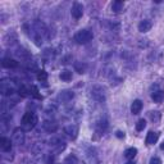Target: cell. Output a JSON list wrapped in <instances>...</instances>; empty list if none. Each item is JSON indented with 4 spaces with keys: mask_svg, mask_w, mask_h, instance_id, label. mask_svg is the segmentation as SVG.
<instances>
[{
    "mask_svg": "<svg viewBox=\"0 0 164 164\" xmlns=\"http://www.w3.org/2000/svg\"><path fill=\"white\" fill-rule=\"evenodd\" d=\"M31 37L33 38L35 44L37 46H41V44L44 43V40L48 35V28L45 23H43L41 21H35L31 26Z\"/></svg>",
    "mask_w": 164,
    "mask_h": 164,
    "instance_id": "1",
    "label": "cell"
},
{
    "mask_svg": "<svg viewBox=\"0 0 164 164\" xmlns=\"http://www.w3.org/2000/svg\"><path fill=\"white\" fill-rule=\"evenodd\" d=\"M17 90L16 82L10 79V78H3L0 81V92H2L4 96H8V95L14 94Z\"/></svg>",
    "mask_w": 164,
    "mask_h": 164,
    "instance_id": "2",
    "label": "cell"
},
{
    "mask_svg": "<svg viewBox=\"0 0 164 164\" xmlns=\"http://www.w3.org/2000/svg\"><path fill=\"white\" fill-rule=\"evenodd\" d=\"M22 127L24 131H30L32 130L36 123H37V115L33 113V112H26L22 117Z\"/></svg>",
    "mask_w": 164,
    "mask_h": 164,
    "instance_id": "3",
    "label": "cell"
},
{
    "mask_svg": "<svg viewBox=\"0 0 164 164\" xmlns=\"http://www.w3.org/2000/svg\"><path fill=\"white\" fill-rule=\"evenodd\" d=\"M92 38H94V33L90 30H79L74 35V41L77 44H79V45L89 44Z\"/></svg>",
    "mask_w": 164,
    "mask_h": 164,
    "instance_id": "4",
    "label": "cell"
},
{
    "mask_svg": "<svg viewBox=\"0 0 164 164\" xmlns=\"http://www.w3.org/2000/svg\"><path fill=\"white\" fill-rule=\"evenodd\" d=\"M24 130L23 128H21V127H18V128H16L14 131H13V133H12V141H13V144L14 145H18V146H21V145H23L24 144Z\"/></svg>",
    "mask_w": 164,
    "mask_h": 164,
    "instance_id": "5",
    "label": "cell"
},
{
    "mask_svg": "<svg viewBox=\"0 0 164 164\" xmlns=\"http://www.w3.org/2000/svg\"><path fill=\"white\" fill-rule=\"evenodd\" d=\"M91 96L99 103H104L105 101V89L101 86H94L91 89Z\"/></svg>",
    "mask_w": 164,
    "mask_h": 164,
    "instance_id": "6",
    "label": "cell"
},
{
    "mask_svg": "<svg viewBox=\"0 0 164 164\" xmlns=\"http://www.w3.org/2000/svg\"><path fill=\"white\" fill-rule=\"evenodd\" d=\"M73 98H74V92L71 91V90H63L58 95V100L62 101V103H68V101H71Z\"/></svg>",
    "mask_w": 164,
    "mask_h": 164,
    "instance_id": "7",
    "label": "cell"
},
{
    "mask_svg": "<svg viewBox=\"0 0 164 164\" xmlns=\"http://www.w3.org/2000/svg\"><path fill=\"white\" fill-rule=\"evenodd\" d=\"M12 146H13V141H10V139L5 137V136L0 137V149H2L4 153L12 151Z\"/></svg>",
    "mask_w": 164,
    "mask_h": 164,
    "instance_id": "8",
    "label": "cell"
},
{
    "mask_svg": "<svg viewBox=\"0 0 164 164\" xmlns=\"http://www.w3.org/2000/svg\"><path fill=\"white\" fill-rule=\"evenodd\" d=\"M64 133L68 136L69 139L74 140L77 137V135H78V126L77 125H69V126H67L64 128Z\"/></svg>",
    "mask_w": 164,
    "mask_h": 164,
    "instance_id": "9",
    "label": "cell"
},
{
    "mask_svg": "<svg viewBox=\"0 0 164 164\" xmlns=\"http://www.w3.org/2000/svg\"><path fill=\"white\" fill-rule=\"evenodd\" d=\"M43 128L48 133H54L58 130V123H55L54 120H44L43 122Z\"/></svg>",
    "mask_w": 164,
    "mask_h": 164,
    "instance_id": "10",
    "label": "cell"
},
{
    "mask_svg": "<svg viewBox=\"0 0 164 164\" xmlns=\"http://www.w3.org/2000/svg\"><path fill=\"white\" fill-rule=\"evenodd\" d=\"M71 13H72V17L74 19H79L82 17V14H84V7H82V4H79V3H74Z\"/></svg>",
    "mask_w": 164,
    "mask_h": 164,
    "instance_id": "11",
    "label": "cell"
},
{
    "mask_svg": "<svg viewBox=\"0 0 164 164\" xmlns=\"http://www.w3.org/2000/svg\"><path fill=\"white\" fill-rule=\"evenodd\" d=\"M151 27H153L151 21H149V19H144V21H141V22L139 23V31H140V32H142V33H145V32H147V31L151 30Z\"/></svg>",
    "mask_w": 164,
    "mask_h": 164,
    "instance_id": "12",
    "label": "cell"
},
{
    "mask_svg": "<svg viewBox=\"0 0 164 164\" xmlns=\"http://www.w3.org/2000/svg\"><path fill=\"white\" fill-rule=\"evenodd\" d=\"M2 65L4 67V68H17L18 67V62L16 60V59H12V58H4L3 60H2Z\"/></svg>",
    "mask_w": 164,
    "mask_h": 164,
    "instance_id": "13",
    "label": "cell"
},
{
    "mask_svg": "<svg viewBox=\"0 0 164 164\" xmlns=\"http://www.w3.org/2000/svg\"><path fill=\"white\" fill-rule=\"evenodd\" d=\"M158 139H159V133L154 132V131H150L147 133V136H146V144L147 145H153V144H155L158 141Z\"/></svg>",
    "mask_w": 164,
    "mask_h": 164,
    "instance_id": "14",
    "label": "cell"
},
{
    "mask_svg": "<svg viewBox=\"0 0 164 164\" xmlns=\"http://www.w3.org/2000/svg\"><path fill=\"white\" fill-rule=\"evenodd\" d=\"M141 109H142V101L141 100H135L133 103H132V105H131V112H132V114H139L140 112H141Z\"/></svg>",
    "mask_w": 164,
    "mask_h": 164,
    "instance_id": "15",
    "label": "cell"
},
{
    "mask_svg": "<svg viewBox=\"0 0 164 164\" xmlns=\"http://www.w3.org/2000/svg\"><path fill=\"white\" fill-rule=\"evenodd\" d=\"M151 99L154 100V103H161L164 100V91L161 90H156L151 94Z\"/></svg>",
    "mask_w": 164,
    "mask_h": 164,
    "instance_id": "16",
    "label": "cell"
},
{
    "mask_svg": "<svg viewBox=\"0 0 164 164\" xmlns=\"http://www.w3.org/2000/svg\"><path fill=\"white\" fill-rule=\"evenodd\" d=\"M106 128H108V122H106L105 119H100V120L96 123V131H98V132L103 133V132L106 131Z\"/></svg>",
    "mask_w": 164,
    "mask_h": 164,
    "instance_id": "17",
    "label": "cell"
},
{
    "mask_svg": "<svg viewBox=\"0 0 164 164\" xmlns=\"http://www.w3.org/2000/svg\"><path fill=\"white\" fill-rule=\"evenodd\" d=\"M123 7H125V3L120 2V0H115V2H113L112 4V10L115 12V13H119L123 10Z\"/></svg>",
    "mask_w": 164,
    "mask_h": 164,
    "instance_id": "18",
    "label": "cell"
},
{
    "mask_svg": "<svg viewBox=\"0 0 164 164\" xmlns=\"http://www.w3.org/2000/svg\"><path fill=\"white\" fill-rule=\"evenodd\" d=\"M136 154H137V149H136V147H130V149H127L125 151V158L131 160V159H133L136 156Z\"/></svg>",
    "mask_w": 164,
    "mask_h": 164,
    "instance_id": "19",
    "label": "cell"
},
{
    "mask_svg": "<svg viewBox=\"0 0 164 164\" xmlns=\"http://www.w3.org/2000/svg\"><path fill=\"white\" fill-rule=\"evenodd\" d=\"M59 77H60L62 81H71V79H72V71H69V69H64V71L60 72Z\"/></svg>",
    "mask_w": 164,
    "mask_h": 164,
    "instance_id": "20",
    "label": "cell"
},
{
    "mask_svg": "<svg viewBox=\"0 0 164 164\" xmlns=\"http://www.w3.org/2000/svg\"><path fill=\"white\" fill-rule=\"evenodd\" d=\"M64 164H78V159L76 155H68L65 159H64Z\"/></svg>",
    "mask_w": 164,
    "mask_h": 164,
    "instance_id": "21",
    "label": "cell"
},
{
    "mask_svg": "<svg viewBox=\"0 0 164 164\" xmlns=\"http://www.w3.org/2000/svg\"><path fill=\"white\" fill-rule=\"evenodd\" d=\"M149 118L151 119L154 123H156V122L160 120V113H159L158 110H155V112H150V113H149Z\"/></svg>",
    "mask_w": 164,
    "mask_h": 164,
    "instance_id": "22",
    "label": "cell"
},
{
    "mask_svg": "<svg viewBox=\"0 0 164 164\" xmlns=\"http://www.w3.org/2000/svg\"><path fill=\"white\" fill-rule=\"evenodd\" d=\"M145 127H146V120H145L144 118H142V119H139V122L136 123V130L140 132V131H144Z\"/></svg>",
    "mask_w": 164,
    "mask_h": 164,
    "instance_id": "23",
    "label": "cell"
},
{
    "mask_svg": "<svg viewBox=\"0 0 164 164\" xmlns=\"http://www.w3.org/2000/svg\"><path fill=\"white\" fill-rule=\"evenodd\" d=\"M37 79H38L40 82H46V79H48V73H46L45 71H38V73H37Z\"/></svg>",
    "mask_w": 164,
    "mask_h": 164,
    "instance_id": "24",
    "label": "cell"
},
{
    "mask_svg": "<svg viewBox=\"0 0 164 164\" xmlns=\"http://www.w3.org/2000/svg\"><path fill=\"white\" fill-rule=\"evenodd\" d=\"M28 92H30V91L27 90V89H26V87H24L23 85L18 87V94L21 95V96H23V98H26V96H28V95H30Z\"/></svg>",
    "mask_w": 164,
    "mask_h": 164,
    "instance_id": "25",
    "label": "cell"
},
{
    "mask_svg": "<svg viewBox=\"0 0 164 164\" xmlns=\"http://www.w3.org/2000/svg\"><path fill=\"white\" fill-rule=\"evenodd\" d=\"M53 163H54V155L51 153L46 154L45 159H44V164H53Z\"/></svg>",
    "mask_w": 164,
    "mask_h": 164,
    "instance_id": "26",
    "label": "cell"
},
{
    "mask_svg": "<svg viewBox=\"0 0 164 164\" xmlns=\"http://www.w3.org/2000/svg\"><path fill=\"white\" fill-rule=\"evenodd\" d=\"M31 90H32V92H31V94L33 95L35 98H37V99H41V95L38 94V90H37V87H36V86H32V87H31Z\"/></svg>",
    "mask_w": 164,
    "mask_h": 164,
    "instance_id": "27",
    "label": "cell"
},
{
    "mask_svg": "<svg viewBox=\"0 0 164 164\" xmlns=\"http://www.w3.org/2000/svg\"><path fill=\"white\" fill-rule=\"evenodd\" d=\"M150 164H161V160H160L159 158L154 156V158H151V159H150Z\"/></svg>",
    "mask_w": 164,
    "mask_h": 164,
    "instance_id": "28",
    "label": "cell"
},
{
    "mask_svg": "<svg viewBox=\"0 0 164 164\" xmlns=\"http://www.w3.org/2000/svg\"><path fill=\"white\" fill-rule=\"evenodd\" d=\"M115 136H117L118 139H122V137H125V133H123L122 131H117V132H115Z\"/></svg>",
    "mask_w": 164,
    "mask_h": 164,
    "instance_id": "29",
    "label": "cell"
},
{
    "mask_svg": "<svg viewBox=\"0 0 164 164\" xmlns=\"http://www.w3.org/2000/svg\"><path fill=\"white\" fill-rule=\"evenodd\" d=\"M160 149H161V150H164V141L160 144Z\"/></svg>",
    "mask_w": 164,
    "mask_h": 164,
    "instance_id": "30",
    "label": "cell"
},
{
    "mask_svg": "<svg viewBox=\"0 0 164 164\" xmlns=\"http://www.w3.org/2000/svg\"><path fill=\"white\" fill-rule=\"evenodd\" d=\"M126 164H135L133 161H128V163H126Z\"/></svg>",
    "mask_w": 164,
    "mask_h": 164,
    "instance_id": "31",
    "label": "cell"
}]
</instances>
